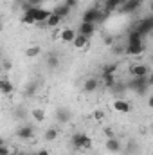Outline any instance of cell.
<instances>
[{
	"label": "cell",
	"mask_w": 153,
	"mask_h": 155,
	"mask_svg": "<svg viewBox=\"0 0 153 155\" xmlns=\"http://www.w3.org/2000/svg\"><path fill=\"white\" fill-rule=\"evenodd\" d=\"M112 107H114L115 112H121V114H128V112L132 110V105H130L126 99H115Z\"/></svg>",
	"instance_id": "7c38bea8"
},
{
	"label": "cell",
	"mask_w": 153,
	"mask_h": 155,
	"mask_svg": "<svg viewBox=\"0 0 153 155\" xmlns=\"http://www.w3.org/2000/svg\"><path fill=\"white\" fill-rule=\"evenodd\" d=\"M106 150H108L110 153H117V152L121 150V143H119L115 137H108V141H106Z\"/></svg>",
	"instance_id": "e0dca14e"
},
{
	"label": "cell",
	"mask_w": 153,
	"mask_h": 155,
	"mask_svg": "<svg viewBox=\"0 0 153 155\" xmlns=\"http://www.w3.org/2000/svg\"><path fill=\"white\" fill-rule=\"evenodd\" d=\"M16 135H18L20 139H24V141H29V139L34 137V126H33V124H22V126L16 130Z\"/></svg>",
	"instance_id": "ba28073f"
},
{
	"label": "cell",
	"mask_w": 153,
	"mask_h": 155,
	"mask_svg": "<svg viewBox=\"0 0 153 155\" xmlns=\"http://www.w3.org/2000/svg\"><path fill=\"white\" fill-rule=\"evenodd\" d=\"M16 117H25V110L24 108H18L16 110Z\"/></svg>",
	"instance_id": "4dcf8cb0"
},
{
	"label": "cell",
	"mask_w": 153,
	"mask_h": 155,
	"mask_svg": "<svg viewBox=\"0 0 153 155\" xmlns=\"http://www.w3.org/2000/svg\"><path fill=\"white\" fill-rule=\"evenodd\" d=\"M58 65H60V58L56 54H49L47 56V67L49 69H58Z\"/></svg>",
	"instance_id": "44dd1931"
},
{
	"label": "cell",
	"mask_w": 153,
	"mask_h": 155,
	"mask_svg": "<svg viewBox=\"0 0 153 155\" xmlns=\"http://www.w3.org/2000/svg\"><path fill=\"white\" fill-rule=\"evenodd\" d=\"M124 52L128 56H139L144 52V41L139 40V41H128L126 47H124Z\"/></svg>",
	"instance_id": "277c9868"
},
{
	"label": "cell",
	"mask_w": 153,
	"mask_h": 155,
	"mask_svg": "<svg viewBox=\"0 0 153 155\" xmlns=\"http://www.w3.org/2000/svg\"><path fill=\"white\" fill-rule=\"evenodd\" d=\"M61 22H63V20H61L60 16H56V15H54V13L50 11V16H49V18L45 20V27H50V29H54V27H58V25H60Z\"/></svg>",
	"instance_id": "d6986e66"
},
{
	"label": "cell",
	"mask_w": 153,
	"mask_h": 155,
	"mask_svg": "<svg viewBox=\"0 0 153 155\" xmlns=\"http://www.w3.org/2000/svg\"><path fill=\"white\" fill-rule=\"evenodd\" d=\"M141 5H142V0H124L122 5H121L117 11L122 13V15H132V13H135Z\"/></svg>",
	"instance_id": "5b68a950"
},
{
	"label": "cell",
	"mask_w": 153,
	"mask_h": 155,
	"mask_svg": "<svg viewBox=\"0 0 153 155\" xmlns=\"http://www.w3.org/2000/svg\"><path fill=\"white\" fill-rule=\"evenodd\" d=\"M13 92H15L13 83H11V81H9L5 76H0V94L9 96V94H13Z\"/></svg>",
	"instance_id": "8fae6325"
},
{
	"label": "cell",
	"mask_w": 153,
	"mask_h": 155,
	"mask_svg": "<svg viewBox=\"0 0 153 155\" xmlns=\"http://www.w3.org/2000/svg\"><path fill=\"white\" fill-rule=\"evenodd\" d=\"M122 2L124 0H105V5L101 7L106 15H110V13H114V11H117L121 5H122Z\"/></svg>",
	"instance_id": "4fadbf2b"
},
{
	"label": "cell",
	"mask_w": 153,
	"mask_h": 155,
	"mask_svg": "<svg viewBox=\"0 0 153 155\" xmlns=\"http://www.w3.org/2000/svg\"><path fill=\"white\" fill-rule=\"evenodd\" d=\"M94 117H96V119H103V112H96Z\"/></svg>",
	"instance_id": "d6a6232c"
},
{
	"label": "cell",
	"mask_w": 153,
	"mask_h": 155,
	"mask_svg": "<svg viewBox=\"0 0 153 155\" xmlns=\"http://www.w3.org/2000/svg\"><path fill=\"white\" fill-rule=\"evenodd\" d=\"M70 11H72V9H70V7H67L65 4H60V5H56V7L52 9V13H54L56 16H60L61 20H65V18L70 15Z\"/></svg>",
	"instance_id": "9a60e30c"
},
{
	"label": "cell",
	"mask_w": 153,
	"mask_h": 155,
	"mask_svg": "<svg viewBox=\"0 0 153 155\" xmlns=\"http://www.w3.org/2000/svg\"><path fill=\"white\" fill-rule=\"evenodd\" d=\"M70 141H72V148L74 150H90L92 148V139L86 134H83V132H76Z\"/></svg>",
	"instance_id": "7a4b0ae2"
},
{
	"label": "cell",
	"mask_w": 153,
	"mask_h": 155,
	"mask_svg": "<svg viewBox=\"0 0 153 155\" xmlns=\"http://www.w3.org/2000/svg\"><path fill=\"white\" fill-rule=\"evenodd\" d=\"M38 88H40V83L38 81H31L27 87H25V90H24V94L27 96V97H33L36 92H38Z\"/></svg>",
	"instance_id": "ffe728a7"
},
{
	"label": "cell",
	"mask_w": 153,
	"mask_h": 155,
	"mask_svg": "<svg viewBox=\"0 0 153 155\" xmlns=\"http://www.w3.org/2000/svg\"><path fill=\"white\" fill-rule=\"evenodd\" d=\"M2 69L4 71H11L13 69V63L11 61H2Z\"/></svg>",
	"instance_id": "f546056e"
},
{
	"label": "cell",
	"mask_w": 153,
	"mask_h": 155,
	"mask_svg": "<svg viewBox=\"0 0 153 155\" xmlns=\"http://www.w3.org/2000/svg\"><path fill=\"white\" fill-rule=\"evenodd\" d=\"M2 144H5V143H4V139H0V146H2Z\"/></svg>",
	"instance_id": "836d02e7"
},
{
	"label": "cell",
	"mask_w": 153,
	"mask_h": 155,
	"mask_svg": "<svg viewBox=\"0 0 153 155\" xmlns=\"http://www.w3.org/2000/svg\"><path fill=\"white\" fill-rule=\"evenodd\" d=\"M43 2H45V0H25V4L31 5V7H41Z\"/></svg>",
	"instance_id": "484cf974"
},
{
	"label": "cell",
	"mask_w": 153,
	"mask_h": 155,
	"mask_svg": "<svg viewBox=\"0 0 153 155\" xmlns=\"http://www.w3.org/2000/svg\"><path fill=\"white\" fill-rule=\"evenodd\" d=\"M133 29H135L142 38H144V36H148V35L153 31V16H150V15H148V16H144L142 20H139V22H137V25H135Z\"/></svg>",
	"instance_id": "3957f363"
},
{
	"label": "cell",
	"mask_w": 153,
	"mask_h": 155,
	"mask_svg": "<svg viewBox=\"0 0 153 155\" xmlns=\"http://www.w3.org/2000/svg\"><path fill=\"white\" fill-rule=\"evenodd\" d=\"M49 16H50L49 9H43V7H27L24 11V15H22V24L34 25V24H40V22H45Z\"/></svg>",
	"instance_id": "6da1fadb"
},
{
	"label": "cell",
	"mask_w": 153,
	"mask_h": 155,
	"mask_svg": "<svg viewBox=\"0 0 153 155\" xmlns=\"http://www.w3.org/2000/svg\"><path fill=\"white\" fill-rule=\"evenodd\" d=\"M115 71H117V63L105 65V67H103V72H112V74H115Z\"/></svg>",
	"instance_id": "4316f807"
},
{
	"label": "cell",
	"mask_w": 153,
	"mask_h": 155,
	"mask_svg": "<svg viewBox=\"0 0 153 155\" xmlns=\"http://www.w3.org/2000/svg\"><path fill=\"white\" fill-rule=\"evenodd\" d=\"M31 116H33L34 121H38V123L45 121V112H43L41 108H33V110H31Z\"/></svg>",
	"instance_id": "7402d4cb"
},
{
	"label": "cell",
	"mask_w": 153,
	"mask_h": 155,
	"mask_svg": "<svg viewBox=\"0 0 153 155\" xmlns=\"http://www.w3.org/2000/svg\"><path fill=\"white\" fill-rule=\"evenodd\" d=\"M96 31H97V25H96V24H85V22H81L76 33H77V35H81V36L92 38V36L96 35Z\"/></svg>",
	"instance_id": "52a82bcc"
},
{
	"label": "cell",
	"mask_w": 153,
	"mask_h": 155,
	"mask_svg": "<svg viewBox=\"0 0 153 155\" xmlns=\"http://www.w3.org/2000/svg\"><path fill=\"white\" fill-rule=\"evenodd\" d=\"M40 52H41V49H40V45H31L27 51H25V56L27 58H36Z\"/></svg>",
	"instance_id": "603a6c76"
},
{
	"label": "cell",
	"mask_w": 153,
	"mask_h": 155,
	"mask_svg": "<svg viewBox=\"0 0 153 155\" xmlns=\"http://www.w3.org/2000/svg\"><path fill=\"white\" fill-rule=\"evenodd\" d=\"M56 137H58V130H56V128H49V130H45V135H43L45 141H54Z\"/></svg>",
	"instance_id": "cb8c5ba5"
},
{
	"label": "cell",
	"mask_w": 153,
	"mask_h": 155,
	"mask_svg": "<svg viewBox=\"0 0 153 155\" xmlns=\"http://www.w3.org/2000/svg\"><path fill=\"white\" fill-rule=\"evenodd\" d=\"M101 81H103V85L106 88H112L115 85V74H112V72H103L101 74Z\"/></svg>",
	"instance_id": "2e32d148"
},
{
	"label": "cell",
	"mask_w": 153,
	"mask_h": 155,
	"mask_svg": "<svg viewBox=\"0 0 153 155\" xmlns=\"http://www.w3.org/2000/svg\"><path fill=\"white\" fill-rule=\"evenodd\" d=\"M36 155H50V153H49V150L41 148V150H38V152H36Z\"/></svg>",
	"instance_id": "1f68e13d"
},
{
	"label": "cell",
	"mask_w": 153,
	"mask_h": 155,
	"mask_svg": "<svg viewBox=\"0 0 153 155\" xmlns=\"http://www.w3.org/2000/svg\"><path fill=\"white\" fill-rule=\"evenodd\" d=\"M9 153H11V150H9L5 144H2V146H0V155H9Z\"/></svg>",
	"instance_id": "f1b7e54d"
},
{
	"label": "cell",
	"mask_w": 153,
	"mask_h": 155,
	"mask_svg": "<svg viewBox=\"0 0 153 155\" xmlns=\"http://www.w3.org/2000/svg\"><path fill=\"white\" fill-rule=\"evenodd\" d=\"M9 155H18V153H15V152H11V153H9Z\"/></svg>",
	"instance_id": "e575fe53"
},
{
	"label": "cell",
	"mask_w": 153,
	"mask_h": 155,
	"mask_svg": "<svg viewBox=\"0 0 153 155\" xmlns=\"http://www.w3.org/2000/svg\"><path fill=\"white\" fill-rule=\"evenodd\" d=\"M76 31L74 29H70V27H65V29H61L60 31V36L58 38L61 40V41H65V43H72V40L76 38Z\"/></svg>",
	"instance_id": "5bb4252c"
},
{
	"label": "cell",
	"mask_w": 153,
	"mask_h": 155,
	"mask_svg": "<svg viewBox=\"0 0 153 155\" xmlns=\"http://www.w3.org/2000/svg\"><path fill=\"white\" fill-rule=\"evenodd\" d=\"M139 40H142V36H141L135 29H132V31L128 33V41H139Z\"/></svg>",
	"instance_id": "d4e9b609"
},
{
	"label": "cell",
	"mask_w": 153,
	"mask_h": 155,
	"mask_svg": "<svg viewBox=\"0 0 153 155\" xmlns=\"http://www.w3.org/2000/svg\"><path fill=\"white\" fill-rule=\"evenodd\" d=\"M130 74H132V78L150 76V67L144 65V63H133V65L130 67Z\"/></svg>",
	"instance_id": "8992f818"
},
{
	"label": "cell",
	"mask_w": 153,
	"mask_h": 155,
	"mask_svg": "<svg viewBox=\"0 0 153 155\" xmlns=\"http://www.w3.org/2000/svg\"><path fill=\"white\" fill-rule=\"evenodd\" d=\"M70 117H72V112H70L69 108H65V107H60V108L56 110V121H58V123H61V124L69 123V121H70Z\"/></svg>",
	"instance_id": "9c48e42d"
},
{
	"label": "cell",
	"mask_w": 153,
	"mask_h": 155,
	"mask_svg": "<svg viewBox=\"0 0 153 155\" xmlns=\"http://www.w3.org/2000/svg\"><path fill=\"white\" fill-rule=\"evenodd\" d=\"M63 4H65L67 7H70V9H76L77 7V0H65Z\"/></svg>",
	"instance_id": "83f0119b"
},
{
	"label": "cell",
	"mask_w": 153,
	"mask_h": 155,
	"mask_svg": "<svg viewBox=\"0 0 153 155\" xmlns=\"http://www.w3.org/2000/svg\"><path fill=\"white\" fill-rule=\"evenodd\" d=\"M88 40L90 38H86V36H81V35H76V38L72 40V45L76 47V49H85V47H88Z\"/></svg>",
	"instance_id": "ac0fdd59"
},
{
	"label": "cell",
	"mask_w": 153,
	"mask_h": 155,
	"mask_svg": "<svg viewBox=\"0 0 153 155\" xmlns=\"http://www.w3.org/2000/svg\"><path fill=\"white\" fill-rule=\"evenodd\" d=\"M97 87H99V79L94 76L86 78L85 79V83H83V90L86 92V94H90V92H96L97 90Z\"/></svg>",
	"instance_id": "30bf717a"
}]
</instances>
